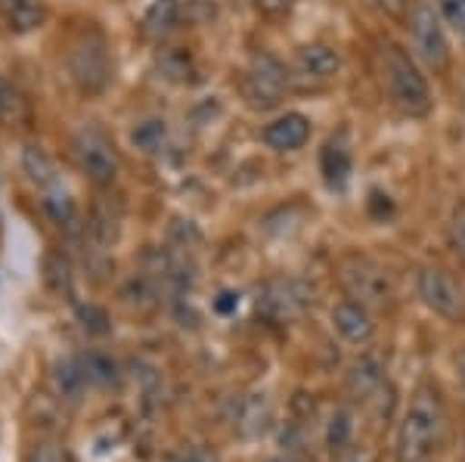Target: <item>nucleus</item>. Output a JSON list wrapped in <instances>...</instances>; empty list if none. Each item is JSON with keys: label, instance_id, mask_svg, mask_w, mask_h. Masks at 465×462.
I'll return each instance as SVG.
<instances>
[{"label": "nucleus", "instance_id": "nucleus-25", "mask_svg": "<svg viewBox=\"0 0 465 462\" xmlns=\"http://www.w3.org/2000/svg\"><path fill=\"white\" fill-rule=\"evenodd\" d=\"M44 277H47V286L56 295H72V267L63 255H47V260H44Z\"/></svg>", "mask_w": 465, "mask_h": 462}, {"label": "nucleus", "instance_id": "nucleus-8", "mask_svg": "<svg viewBox=\"0 0 465 462\" xmlns=\"http://www.w3.org/2000/svg\"><path fill=\"white\" fill-rule=\"evenodd\" d=\"M313 304V286L304 280H273L261 289L258 310L270 323H292Z\"/></svg>", "mask_w": 465, "mask_h": 462}, {"label": "nucleus", "instance_id": "nucleus-16", "mask_svg": "<svg viewBox=\"0 0 465 462\" xmlns=\"http://www.w3.org/2000/svg\"><path fill=\"white\" fill-rule=\"evenodd\" d=\"M54 385H56L59 398H65V400H81V398H84L90 382H87V372H84L81 357H65V360L56 363V367H54Z\"/></svg>", "mask_w": 465, "mask_h": 462}, {"label": "nucleus", "instance_id": "nucleus-15", "mask_svg": "<svg viewBox=\"0 0 465 462\" xmlns=\"http://www.w3.org/2000/svg\"><path fill=\"white\" fill-rule=\"evenodd\" d=\"M298 69H302L307 78H332V74H339L341 69V56L335 54L332 47H326V44H304L302 50H298Z\"/></svg>", "mask_w": 465, "mask_h": 462}, {"label": "nucleus", "instance_id": "nucleus-11", "mask_svg": "<svg viewBox=\"0 0 465 462\" xmlns=\"http://www.w3.org/2000/svg\"><path fill=\"white\" fill-rule=\"evenodd\" d=\"M332 326L351 345H370L372 335H376V319H372L370 308L360 301H339L332 308Z\"/></svg>", "mask_w": 465, "mask_h": 462}, {"label": "nucleus", "instance_id": "nucleus-36", "mask_svg": "<svg viewBox=\"0 0 465 462\" xmlns=\"http://www.w3.org/2000/svg\"><path fill=\"white\" fill-rule=\"evenodd\" d=\"M460 378H462V385H465V351L460 354Z\"/></svg>", "mask_w": 465, "mask_h": 462}, {"label": "nucleus", "instance_id": "nucleus-32", "mask_svg": "<svg viewBox=\"0 0 465 462\" xmlns=\"http://www.w3.org/2000/svg\"><path fill=\"white\" fill-rule=\"evenodd\" d=\"M28 462H65V457L56 444H37L32 450V457H28Z\"/></svg>", "mask_w": 465, "mask_h": 462}, {"label": "nucleus", "instance_id": "nucleus-27", "mask_svg": "<svg viewBox=\"0 0 465 462\" xmlns=\"http://www.w3.org/2000/svg\"><path fill=\"white\" fill-rule=\"evenodd\" d=\"M78 319H81V329L90 335H106L109 332V314L96 304H81L78 308Z\"/></svg>", "mask_w": 465, "mask_h": 462}, {"label": "nucleus", "instance_id": "nucleus-24", "mask_svg": "<svg viewBox=\"0 0 465 462\" xmlns=\"http://www.w3.org/2000/svg\"><path fill=\"white\" fill-rule=\"evenodd\" d=\"M0 10H4L10 25L19 28V32H28V28L41 25V19H44L41 0H0Z\"/></svg>", "mask_w": 465, "mask_h": 462}, {"label": "nucleus", "instance_id": "nucleus-13", "mask_svg": "<svg viewBox=\"0 0 465 462\" xmlns=\"http://www.w3.org/2000/svg\"><path fill=\"white\" fill-rule=\"evenodd\" d=\"M348 394L354 400H360V404H370L376 394L385 388V363L379 360L376 354H363L360 360L351 363L348 369Z\"/></svg>", "mask_w": 465, "mask_h": 462}, {"label": "nucleus", "instance_id": "nucleus-18", "mask_svg": "<svg viewBox=\"0 0 465 462\" xmlns=\"http://www.w3.org/2000/svg\"><path fill=\"white\" fill-rule=\"evenodd\" d=\"M180 19V0H153V6L146 10L143 16V34L159 41L177 25Z\"/></svg>", "mask_w": 465, "mask_h": 462}, {"label": "nucleus", "instance_id": "nucleus-5", "mask_svg": "<svg viewBox=\"0 0 465 462\" xmlns=\"http://www.w3.org/2000/svg\"><path fill=\"white\" fill-rule=\"evenodd\" d=\"M74 159H78V168L84 171V177L94 186H112L118 177V168H122V162H118V152H115V143L103 133L100 128H94V124H87V128H81L74 133Z\"/></svg>", "mask_w": 465, "mask_h": 462}, {"label": "nucleus", "instance_id": "nucleus-22", "mask_svg": "<svg viewBox=\"0 0 465 462\" xmlns=\"http://www.w3.org/2000/svg\"><path fill=\"white\" fill-rule=\"evenodd\" d=\"M87 233H90V240L100 245V249H109V245L118 240V214L112 211L106 202L94 205L90 221H87Z\"/></svg>", "mask_w": 465, "mask_h": 462}, {"label": "nucleus", "instance_id": "nucleus-26", "mask_svg": "<svg viewBox=\"0 0 465 462\" xmlns=\"http://www.w3.org/2000/svg\"><path fill=\"white\" fill-rule=\"evenodd\" d=\"M164 140H168V131H164V124L162 122H146V124H140L137 131H134V143H137L143 152L149 155H155V152H162L164 149Z\"/></svg>", "mask_w": 465, "mask_h": 462}, {"label": "nucleus", "instance_id": "nucleus-12", "mask_svg": "<svg viewBox=\"0 0 465 462\" xmlns=\"http://www.w3.org/2000/svg\"><path fill=\"white\" fill-rule=\"evenodd\" d=\"M261 140L276 152H295L311 140V118L302 112H286L261 131Z\"/></svg>", "mask_w": 465, "mask_h": 462}, {"label": "nucleus", "instance_id": "nucleus-29", "mask_svg": "<svg viewBox=\"0 0 465 462\" xmlns=\"http://www.w3.org/2000/svg\"><path fill=\"white\" fill-rule=\"evenodd\" d=\"M447 240H450V249L453 255L465 260V202L456 205L453 211V221H450V230H447Z\"/></svg>", "mask_w": 465, "mask_h": 462}, {"label": "nucleus", "instance_id": "nucleus-28", "mask_svg": "<svg viewBox=\"0 0 465 462\" xmlns=\"http://www.w3.org/2000/svg\"><path fill=\"white\" fill-rule=\"evenodd\" d=\"M438 10L447 25L453 28V32L460 34V41L465 44V0H438Z\"/></svg>", "mask_w": 465, "mask_h": 462}, {"label": "nucleus", "instance_id": "nucleus-23", "mask_svg": "<svg viewBox=\"0 0 465 462\" xmlns=\"http://www.w3.org/2000/svg\"><path fill=\"white\" fill-rule=\"evenodd\" d=\"M28 122V103L16 87L6 78H0V124L6 128H19Z\"/></svg>", "mask_w": 465, "mask_h": 462}, {"label": "nucleus", "instance_id": "nucleus-30", "mask_svg": "<svg viewBox=\"0 0 465 462\" xmlns=\"http://www.w3.org/2000/svg\"><path fill=\"white\" fill-rule=\"evenodd\" d=\"M332 459H335V462H376V453H372V447H366V444L354 441V444L348 447V450L335 453Z\"/></svg>", "mask_w": 465, "mask_h": 462}, {"label": "nucleus", "instance_id": "nucleus-31", "mask_svg": "<svg viewBox=\"0 0 465 462\" xmlns=\"http://www.w3.org/2000/svg\"><path fill=\"white\" fill-rule=\"evenodd\" d=\"M171 462H217V453L202 444H193V447H183Z\"/></svg>", "mask_w": 465, "mask_h": 462}, {"label": "nucleus", "instance_id": "nucleus-21", "mask_svg": "<svg viewBox=\"0 0 465 462\" xmlns=\"http://www.w3.org/2000/svg\"><path fill=\"white\" fill-rule=\"evenodd\" d=\"M41 205H44V211H47V218L54 221V223H59V227H74V221H78V208H74V199L59 183L50 186V190H44Z\"/></svg>", "mask_w": 465, "mask_h": 462}, {"label": "nucleus", "instance_id": "nucleus-20", "mask_svg": "<svg viewBox=\"0 0 465 462\" xmlns=\"http://www.w3.org/2000/svg\"><path fill=\"white\" fill-rule=\"evenodd\" d=\"M22 168H25L28 181L35 186H41V190H50V186L59 183L54 162H50V155L44 152L41 146H25V152H22Z\"/></svg>", "mask_w": 465, "mask_h": 462}, {"label": "nucleus", "instance_id": "nucleus-35", "mask_svg": "<svg viewBox=\"0 0 465 462\" xmlns=\"http://www.w3.org/2000/svg\"><path fill=\"white\" fill-rule=\"evenodd\" d=\"M295 4H298V0H258V10L267 13V16H280V13L292 10Z\"/></svg>", "mask_w": 465, "mask_h": 462}, {"label": "nucleus", "instance_id": "nucleus-37", "mask_svg": "<svg viewBox=\"0 0 465 462\" xmlns=\"http://www.w3.org/2000/svg\"><path fill=\"white\" fill-rule=\"evenodd\" d=\"M267 462H295L292 457H276V459H267Z\"/></svg>", "mask_w": 465, "mask_h": 462}, {"label": "nucleus", "instance_id": "nucleus-7", "mask_svg": "<svg viewBox=\"0 0 465 462\" xmlns=\"http://www.w3.org/2000/svg\"><path fill=\"white\" fill-rule=\"evenodd\" d=\"M289 78L286 65L270 54H258L252 59L249 72L242 78V93L249 100V106L254 109H273L280 106L282 93L289 91Z\"/></svg>", "mask_w": 465, "mask_h": 462}, {"label": "nucleus", "instance_id": "nucleus-6", "mask_svg": "<svg viewBox=\"0 0 465 462\" xmlns=\"http://www.w3.org/2000/svg\"><path fill=\"white\" fill-rule=\"evenodd\" d=\"M416 292L431 314L447 323H465V289L440 267H422L416 273Z\"/></svg>", "mask_w": 465, "mask_h": 462}, {"label": "nucleus", "instance_id": "nucleus-9", "mask_svg": "<svg viewBox=\"0 0 465 462\" xmlns=\"http://www.w3.org/2000/svg\"><path fill=\"white\" fill-rule=\"evenodd\" d=\"M69 72H72V81L84 93L106 91V84H109V78H112V65H109L106 44H103L100 34H87L84 41H81L78 47L72 50Z\"/></svg>", "mask_w": 465, "mask_h": 462}, {"label": "nucleus", "instance_id": "nucleus-19", "mask_svg": "<svg viewBox=\"0 0 465 462\" xmlns=\"http://www.w3.org/2000/svg\"><path fill=\"white\" fill-rule=\"evenodd\" d=\"M81 363H84L90 388H115L118 378H122V372H118V363L112 360L109 354H103V351L81 354Z\"/></svg>", "mask_w": 465, "mask_h": 462}, {"label": "nucleus", "instance_id": "nucleus-1", "mask_svg": "<svg viewBox=\"0 0 465 462\" xmlns=\"http://www.w3.org/2000/svg\"><path fill=\"white\" fill-rule=\"evenodd\" d=\"M447 441L444 398L431 382H422L410 398V407L397 428L394 462H438Z\"/></svg>", "mask_w": 465, "mask_h": 462}, {"label": "nucleus", "instance_id": "nucleus-2", "mask_svg": "<svg viewBox=\"0 0 465 462\" xmlns=\"http://www.w3.org/2000/svg\"><path fill=\"white\" fill-rule=\"evenodd\" d=\"M379 72H381V87H385L388 100L397 112L410 118H425L434 106L431 87L425 81V74L419 72V65L412 63V56L401 44L385 41L379 50Z\"/></svg>", "mask_w": 465, "mask_h": 462}, {"label": "nucleus", "instance_id": "nucleus-14", "mask_svg": "<svg viewBox=\"0 0 465 462\" xmlns=\"http://www.w3.org/2000/svg\"><path fill=\"white\" fill-rule=\"evenodd\" d=\"M320 171L322 181L329 183V190H344L351 181V171H354V159H351V149L344 146V140L332 137L320 152Z\"/></svg>", "mask_w": 465, "mask_h": 462}, {"label": "nucleus", "instance_id": "nucleus-4", "mask_svg": "<svg viewBox=\"0 0 465 462\" xmlns=\"http://www.w3.org/2000/svg\"><path fill=\"white\" fill-rule=\"evenodd\" d=\"M410 34L412 44H416L419 56L425 59L431 72H447L450 69V41L444 32V16L440 10H434L429 0H416L410 6Z\"/></svg>", "mask_w": 465, "mask_h": 462}, {"label": "nucleus", "instance_id": "nucleus-10", "mask_svg": "<svg viewBox=\"0 0 465 462\" xmlns=\"http://www.w3.org/2000/svg\"><path fill=\"white\" fill-rule=\"evenodd\" d=\"M232 428L245 441H258L273 428V404L267 394H245L239 398L236 413H232Z\"/></svg>", "mask_w": 465, "mask_h": 462}, {"label": "nucleus", "instance_id": "nucleus-17", "mask_svg": "<svg viewBox=\"0 0 465 462\" xmlns=\"http://www.w3.org/2000/svg\"><path fill=\"white\" fill-rule=\"evenodd\" d=\"M326 447H329V453H341V450H348L351 444L357 441V416H354V409L351 407H335L332 409V416L326 419Z\"/></svg>", "mask_w": 465, "mask_h": 462}, {"label": "nucleus", "instance_id": "nucleus-33", "mask_svg": "<svg viewBox=\"0 0 465 462\" xmlns=\"http://www.w3.org/2000/svg\"><path fill=\"white\" fill-rule=\"evenodd\" d=\"M370 4H376L379 10H385L388 16H397V19L410 16V6H412L410 0H370Z\"/></svg>", "mask_w": 465, "mask_h": 462}, {"label": "nucleus", "instance_id": "nucleus-3", "mask_svg": "<svg viewBox=\"0 0 465 462\" xmlns=\"http://www.w3.org/2000/svg\"><path fill=\"white\" fill-rule=\"evenodd\" d=\"M339 282L351 301H360L366 308H385L394 301V282L388 270L363 255H344L339 260Z\"/></svg>", "mask_w": 465, "mask_h": 462}, {"label": "nucleus", "instance_id": "nucleus-34", "mask_svg": "<svg viewBox=\"0 0 465 462\" xmlns=\"http://www.w3.org/2000/svg\"><path fill=\"white\" fill-rule=\"evenodd\" d=\"M236 308H239V295L236 292H221V295L214 298V310L221 317H230Z\"/></svg>", "mask_w": 465, "mask_h": 462}]
</instances>
